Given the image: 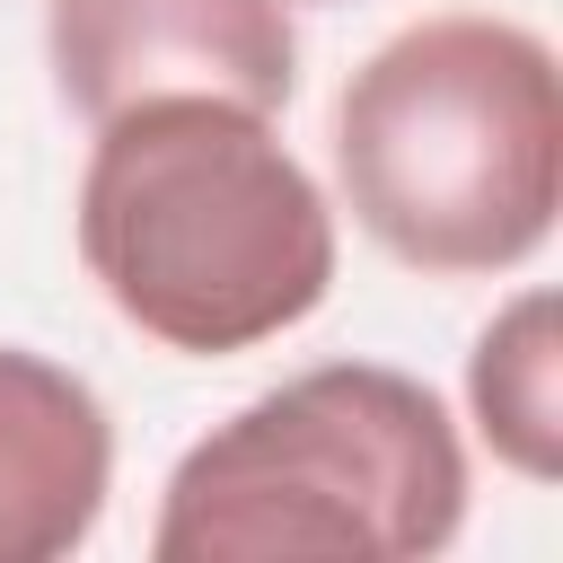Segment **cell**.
Returning <instances> with one entry per match:
<instances>
[{
	"instance_id": "obj_1",
	"label": "cell",
	"mask_w": 563,
	"mask_h": 563,
	"mask_svg": "<svg viewBox=\"0 0 563 563\" xmlns=\"http://www.w3.org/2000/svg\"><path fill=\"white\" fill-rule=\"evenodd\" d=\"M79 264L132 334L220 361L317 317L334 290V211L273 141V114L141 97L88 141Z\"/></svg>"
},
{
	"instance_id": "obj_2",
	"label": "cell",
	"mask_w": 563,
	"mask_h": 563,
	"mask_svg": "<svg viewBox=\"0 0 563 563\" xmlns=\"http://www.w3.org/2000/svg\"><path fill=\"white\" fill-rule=\"evenodd\" d=\"M334 185L405 273L475 282L528 264L563 202L554 44L484 9L387 35L334 97Z\"/></svg>"
},
{
	"instance_id": "obj_3",
	"label": "cell",
	"mask_w": 563,
	"mask_h": 563,
	"mask_svg": "<svg viewBox=\"0 0 563 563\" xmlns=\"http://www.w3.org/2000/svg\"><path fill=\"white\" fill-rule=\"evenodd\" d=\"M466 519L449 405L387 361H325L211 422L158 501V563H413Z\"/></svg>"
},
{
	"instance_id": "obj_4",
	"label": "cell",
	"mask_w": 563,
	"mask_h": 563,
	"mask_svg": "<svg viewBox=\"0 0 563 563\" xmlns=\"http://www.w3.org/2000/svg\"><path fill=\"white\" fill-rule=\"evenodd\" d=\"M44 62L79 123L141 97H229L282 114L299 88L290 0H44Z\"/></svg>"
},
{
	"instance_id": "obj_5",
	"label": "cell",
	"mask_w": 563,
	"mask_h": 563,
	"mask_svg": "<svg viewBox=\"0 0 563 563\" xmlns=\"http://www.w3.org/2000/svg\"><path fill=\"white\" fill-rule=\"evenodd\" d=\"M114 484V431L88 378L0 343V563H62L88 545Z\"/></svg>"
},
{
	"instance_id": "obj_6",
	"label": "cell",
	"mask_w": 563,
	"mask_h": 563,
	"mask_svg": "<svg viewBox=\"0 0 563 563\" xmlns=\"http://www.w3.org/2000/svg\"><path fill=\"white\" fill-rule=\"evenodd\" d=\"M466 405L501 466H519L528 484H554V466H563V308H554V290H519L475 334Z\"/></svg>"
}]
</instances>
